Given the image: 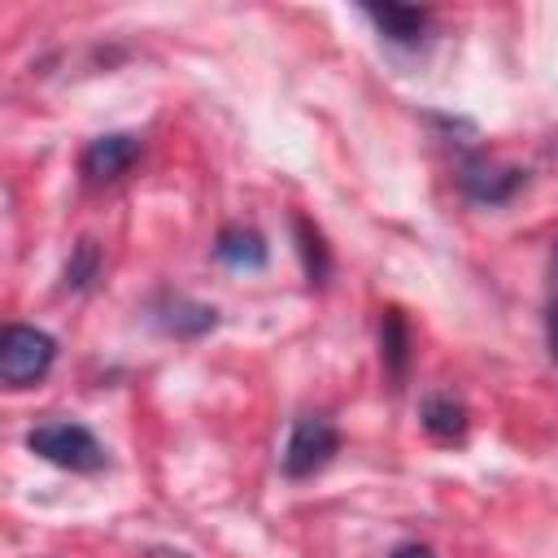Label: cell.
Returning a JSON list of instances; mask_svg holds the SVG:
<instances>
[{
    "label": "cell",
    "instance_id": "11",
    "mask_svg": "<svg viewBox=\"0 0 558 558\" xmlns=\"http://www.w3.org/2000/svg\"><path fill=\"white\" fill-rule=\"evenodd\" d=\"M92 257H96V253H92V244L83 240V244H78V262L65 266V283H70V288H83V283H87V275H92Z\"/></svg>",
    "mask_w": 558,
    "mask_h": 558
},
{
    "label": "cell",
    "instance_id": "12",
    "mask_svg": "<svg viewBox=\"0 0 558 558\" xmlns=\"http://www.w3.org/2000/svg\"><path fill=\"white\" fill-rule=\"evenodd\" d=\"M388 558H436V554H432L427 545H397Z\"/></svg>",
    "mask_w": 558,
    "mask_h": 558
},
{
    "label": "cell",
    "instance_id": "7",
    "mask_svg": "<svg viewBox=\"0 0 558 558\" xmlns=\"http://www.w3.org/2000/svg\"><path fill=\"white\" fill-rule=\"evenodd\" d=\"M366 17H371L388 39H397V44L418 39L423 26H427V13H423V9H410V4H371Z\"/></svg>",
    "mask_w": 558,
    "mask_h": 558
},
{
    "label": "cell",
    "instance_id": "9",
    "mask_svg": "<svg viewBox=\"0 0 558 558\" xmlns=\"http://www.w3.org/2000/svg\"><path fill=\"white\" fill-rule=\"evenodd\" d=\"M545 336H549V353L558 362V244L549 257V301H545Z\"/></svg>",
    "mask_w": 558,
    "mask_h": 558
},
{
    "label": "cell",
    "instance_id": "2",
    "mask_svg": "<svg viewBox=\"0 0 558 558\" xmlns=\"http://www.w3.org/2000/svg\"><path fill=\"white\" fill-rule=\"evenodd\" d=\"M26 445H31V453H39V458H48L52 466H65V471L105 466V449L83 423H39L26 436Z\"/></svg>",
    "mask_w": 558,
    "mask_h": 558
},
{
    "label": "cell",
    "instance_id": "1",
    "mask_svg": "<svg viewBox=\"0 0 558 558\" xmlns=\"http://www.w3.org/2000/svg\"><path fill=\"white\" fill-rule=\"evenodd\" d=\"M52 357H57V340L48 331L26 327V323L4 327V336H0V379L9 388H26V384L44 379Z\"/></svg>",
    "mask_w": 558,
    "mask_h": 558
},
{
    "label": "cell",
    "instance_id": "10",
    "mask_svg": "<svg viewBox=\"0 0 558 558\" xmlns=\"http://www.w3.org/2000/svg\"><path fill=\"white\" fill-rule=\"evenodd\" d=\"M384 349H388V357H392V371H401V362H405V327H401L397 314L384 318Z\"/></svg>",
    "mask_w": 558,
    "mask_h": 558
},
{
    "label": "cell",
    "instance_id": "6",
    "mask_svg": "<svg viewBox=\"0 0 558 558\" xmlns=\"http://www.w3.org/2000/svg\"><path fill=\"white\" fill-rule=\"evenodd\" d=\"M214 253H218L227 266H235V270H257V266H266V244H262V235H257V231H244V227H227V231L218 235Z\"/></svg>",
    "mask_w": 558,
    "mask_h": 558
},
{
    "label": "cell",
    "instance_id": "8",
    "mask_svg": "<svg viewBox=\"0 0 558 558\" xmlns=\"http://www.w3.org/2000/svg\"><path fill=\"white\" fill-rule=\"evenodd\" d=\"M423 427H427L432 436H440V440L462 436V432H466V410H462V401H453V397H427V401H423Z\"/></svg>",
    "mask_w": 558,
    "mask_h": 558
},
{
    "label": "cell",
    "instance_id": "4",
    "mask_svg": "<svg viewBox=\"0 0 558 558\" xmlns=\"http://www.w3.org/2000/svg\"><path fill=\"white\" fill-rule=\"evenodd\" d=\"M135 157H140L135 135H100L83 148V174H87V183H109V179L126 174Z\"/></svg>",
    "mask_w": 558,
    "mask_h": 558
},
{
    "label": "cell",
    "instance_id": "5",
    "mask_svg": "<svg viewBox=\"0 0 558 558\" xmlns=\"http://www.w3.org/2000/svg\"><path fill=\"white\" fill-rule=\"evenodd\" d=\"M519 170H497L493 161H466V170H462V187L475 196V201H488V205H497V201H506L514 187H519Z\"/></svg>",
    "mask_w": 558,
    "mask_h": 558
},
{
    "label": "cell",
    "instance_id": "3",
    "mask_svg": "<svg viewBox=\"0 0 558 558\" xmlns=\"http://www.w3.org/2000/svg\"><path fill=\"white\" fill-rule=\"evenodd\" d=\"M340 436H336V423L323 418V414H305L292 423V436H288V449H283V471L288 475H314L331 453H336Z\"/></svg>",
    "mask_w": 558,
    "mask_h": 558
}]
</instances>
